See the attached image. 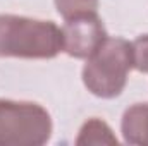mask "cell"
Returning a JSON list of instances; mask_svg holds the SVG:
<instances>
[{"mask_svg":"<svg viewBox=\"0 0 148 146\" xmlns=\"http://www.w3.org/2000/svg\"><path fill=\"white\" fill-rule=\"evenodd\" d=\"M60 52L62 28L53 21L0 14V57L53 59Z\"/></svg>","mask_w":148,"mask_h":146,"instance_id":"cell-1","label":"cell"},{"mask_svg":"<svg viewBox=\"0 0 148 146\" xmlns=\"http://www.w3.org/2000/svg\"><path fill=\"white\" fill-rule=\"evenodd\" d=\"M131 69L133 45L124 38L107 36L86 59L83 67V83L91 95L110 100L124 91Z\"/></svg>","mask_w":148,"mask_h":146,"instance_id":"cell-2","label":"cell"},{"mask_svg":"<svg viewBox=\"0 0 148 146\" xmlns=\"http://www.w3.org/2000/svg\"><path fill=\"white\" fill-rule=\"evenodd\" d=\"M52 117L35 102L0 100V146H41L50 141Z\"/></svg>","mask_w":148,"mask_h":146,"instance_id":"cell-3","label":"cell"},{"mask_svg":"<svg viewBox=\"0 0 148 146\" xmlns=\"http://www.w3.org/2000/svg\"><path fill=\"white\" fill-rule=\"evenodd\" d=\"M105 38L107 31L98 14L69 19L62 26L64 52L74 59H88Z\"/></svg>","mask_w":148,"mask_h":146,"instance_id":"cell-4","label":"cell"},{"mask_svg":"<svg viewBox=\"0 0 148 146\" xmlns=\"http://www.w3.org/2000/svg\"><path fill=\"white\" fill-rule=\"evenodd\" d=\"M121 132L127 145L148 146V103H134L124 112Z\"/></svg>","mask_w":148,"mask_h":146,"instance_id":"cell-5","label":"cell"},{"mask_svg":"<svg viewBox=\"0 0 148 146\" xmlns=\"http://www.w3.org/2000/svg\"><path fill=\"white\" fill-rule=\"evenodd\" d=\"M76 145H117V138L114 136V132L107 122L93 117V119L86 120L83 124V127L79 129V134L76 138Z\"/></svg>","mask_w":148,"mask_h":146,"instance_id":"cell-6","label":"cell"},{"mask_svg":"<svg viewBox=\"0 0 148 146\" xmlns=\"http://www.w3.org/2000/svg\"><path fill=\"white\" fill-rule=\"evenodd\" d=\"M53 2L57 12L64 17V21L97 14L98 10V0H53Z\"/></svg>","mask_w":148,"mask_h":146,"instance_id":"cell-7","label":"cell"},{"mask_svg":"<svg viewBox=\"0 0 148 146\" xmlns=\"http://www.w3.org/2000/svg\"><path fill=\"white\" fill-rule=\"evenodd\" d=\"M133 67L148 74V35L138 36L133 43Z\"/></svg>","mask_w":148,"mask_h":146,"instance_id":"cell-8","label":"cell"}]
</instances>
